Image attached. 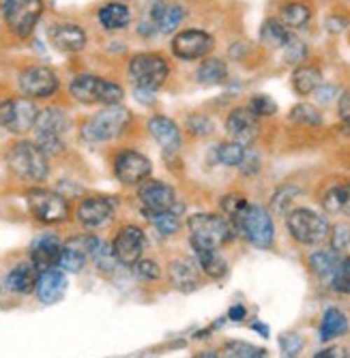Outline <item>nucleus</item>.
<instances>
[{
	"label": "nucleus",
	"mask_w": 350,
	"mask_h": 358,
	"mask_svg": "<svg viewBox=\"0 0 350 358\" xmlns=\"http://www.w3.org/2000/svg\"><path fill=\"white\" fill-rule=\"evenodd\" d=\"M189 227V243L192 247H209L221 249L232 243L237 236V227L228 217L213 215V213H198L187 221Z\"/></svg>",
	"instance_id": "f257e3e1"
},
{
	"label": "nucleus",
	"mask_w": 350,
	"mask_h": 358,
	"mask_svg": "<svg viewBox=\"0 0 350 358\" xmlns=\"http://www.w3.org/2000/svg\"><path fill=\"white\" fill-rule=\"evenodd\" d=\"M132 122V112L122 108L120 103L114 106H104L97 114H92L84 124H82V140L88 144H102L110 142L118 136L125 134V129Z\"/></svg>",
	"instance_id": "f03ea898"
},
{
	"label": "nucleus",
	"mask_w": 350,
	"mask_h": 358,
	"mask_svg": "<svg viewBox=\"0 0 350 358\" xmlns=\"http://www.w3.org/2000/svg\"><path fill=\"white\" fill-rule=\"evenodd\" d=\"M9 170L26 182H41L50 174L48 155L37 146V142H15L7 152Z\"/></svg>",
	"instance_id": "7ed1b4c3"
},
{
	"label": "nucleus",
	"mask_w": 350,
	"mask_h": 358,
	"mask_svg": "<svg viewBox=\"0 0 350 358\" xmlns=\"http://www.w3.org/2000/svg\"><path fill=\"white\" fill-rule=\"evenodd\" d=\"M69 94L84 106H114L122 101L125 90L112 80L80 73L69 82Z\"/></svg>",
	"instance_id": "20e7f679"
},
{
	"label": "nucleus",
	"mask_w": 350,
	"mask_h": 358,
	"mask_svg": "<svg viewBox=\"0 0 350 358\" xmlns=\"http://www.w3.org/2000/svg\"><path fill=\"white\" fill-rule=\"evenodd\" d=\"M127 76H130V82L136 90L155 92L166 84L170 76V62L162 54L142 52L132 56L127 62Z\"/></svg>",
	"instance_id": "39448f33"
},
{
	"label": "nucleus",
	"mask_w": 350,
	"mask_h": 358,
	"mask_svg": "<svg viewBox=\"0 0 350 358\" xmlns=\"http://www.w3.org/2000/svg\"><path fill=\"white\" fill-rule=\"evenodd\" d=\"M237 232H241L253 247L269 249L275 238V225L267 208L258 204H247L243 213L234 219Z\"/></svg>",
	"instance_id": "423d86ee"
},
{
	"label": "nucleus",
	"mask_w": 350,
	"mask_h": 358,
	"mask_svg": "<svg viewBox=\"0 0 350 358\" xmlns=\"http://www.w3.org/2000/svg\"><path fill=\"white\" fill-rule=\"evenodd\" d=\"M286 227H288L290 236L297 243L307 245V247L325 243L331 232L327 217L318 215L309 208H297L286 215Z\"/></svg>",
	"instance_id": "0eeeda50"
},
{
	"label": "nucleus",
	"mask_w": 350,
	"mask_h": 358,
	"mask_svg": "<svg viewBox=\"0 0 350 358\" xmlns=\"http://www.w3.org/2000/svg\"><path fill=\"white\" fill-rule=\"evenodd\" d=\"M26 206L30 215L46 225H56L69 219L67 198L50 189H30L26 195Z\"/></svg>",
	"instance_id": "6e6552de"
},
{
	"label": "nucleus",
	"mask_w": 350,
	"mask_h": 358,
	"mask_svg": "<svg viewBox=\"0 0 350 358\" xmlns=\"http://www.w3.org/2000/svg\"><path fill=\"white\" fill-rule=\"evenodd\" d=\"M39 108L28 96H11L0 101V127L13 136H24L35 127Z\"/></svg>",
	"instance_id": "1a4fd4ad"
},
{
	"label": "nucleus",
	"mask_w": 350,
	"mask_h": 358,
	"mask_svg": "<svg viewBox=\"0 0 350 358\" xmlns=\"http://www.w3.org/2000/svg\"><path fill=\"white\" fill-rule=\"evenodd\" d=\"M18 86L28 99H48L58 90V76L46 64H33V67H26L20 73Z\"/></svg>",
	"instance_id": "9d476101"
},
{
	"label": "nucleus",
	"mask_w": 350,
	"mask_h": 358,
	"mask_svg": "<svg viewBox=\"0 0 350 358\" xmlns=\"http://www.w3.org/2000/svg\"><path fill=\"white\" fill-rule=\"evenodd\" d=\"M170 48L178 60H200L213 52L215 39L209 35L206 30L187 28V30L176 32V35L172 37Z\"/></svg>",
	"instance_id": "9b49d317"
},
{
	"label": "nucleus",
	"mask_w": 350,
	"mask_h": 358,
	"mask_svg": "<svg viewBox=\"0 0 350 358\" xmlns=\"http://www.w3.org/2000/svg\"><path fill=\"white\" fill-rule=\"evenodd\" d=\"M146 249V234L138 225H122L112 241V251L122 266H134Z\"/></svg>",
	"instance_id": "f8f14e48"
},
{
	"label": "nucleus",
	"mask_w": 350,
	"mask_h": 358,
	"mask_svg": "<svg viewBox=\"0 0 350 358\" xmlns=\"http://www.w3.org/2000/svg\"><path fill=\"white\" fill-rule=\"evenodd\" d=\"M150 172H153L150 159L138 150H122L114 157V176L118 178V182L127 187L140 185L150 176Z\"/></svg>",
	"instance_id": "ddd939ff"
},
{
	"label": "nucleus",
	"mask_w": 350,
	"mask_h": 358,
	"mask_svg": "<svg viewBox=\"0 0 350 358\" xmlns=\"http://www.w3.org/2000/svg\"><path fill=\"white\" fill-rule=\"evenodd\" d=\"M43 11H46L43 0H20V3L5 15V22L15 37L28 39L33 35V30L37 22L41 20Z\"/></svg>",
	"instance_id": "4468645a"
},
{
	"label": "nucleus",
	"mask_w": 350,
	"mask_h": 358,
	"mask_svg": "<svg viewBox=\"0 0 350 358\" xmlns=\"http://www.w3.org/2000/svg\"><path fill=\"white\" fill-rule=\"evenodd\" d=\"M76 219L86 230H99L114 219V202L99 195L84 198L76 208Z\"/></svg>",
	"instance_id": "2eb2a0df"
},
{
	"label": "nucleus",
	"mask_w": 350,
	"mask_h": 358,
	"mask_svg": "<svg viewBox=\"0 0 350 358\" xmlns=\"http://www.w3.org/2000/svg\"><path fill=\"white\" fill-rule=\"evenodd\" d=\"M138 200L142 204V210H168V208H181L176 193L170 185L162 180H142L138 187Z\"/></svg>",
	"instance_id": "dca6fc26"
},
{
	"label": "nucleus",
	"mask_w": 350,
	"mask_h": 358,
	"mask_svg": "<svg viewBox=\"0 0 350 358\" xmlns=\"http://www.w3.org/2000/svg\"><path fill=\"white\" fill-rule=\"evenodd\" d=\"M48 39L54 45V50L62 54H78L86 48V30L80 24L74 22H58L52 24L48 30Z\"/></svg>",
	"instance_id": "f3484780"
},
{
	"label": "nucleus",
	"mask_w": 350,
	"mask_h": 358,
	"mask_svg": "<svg viewBox=\"0 0 350 358\" xmlns=\"http://www.w3.org/2000/svg\"><path fill=\"white\" fill-rule=\"evenodd\" d=\"M226 131L232 142L249 146L260 136V122L258 116L251 114L249 108H234L226 120Z\"/></svg>",
	"instance_id": "a211bd4d"
},
{
	"label": "nucleus",
	"mask_w": 350,
	"mask_h": 358,
	"mask_svg": "<svg viewBox=\"0 0 350 358\" xmlns=\"http://www.w3.org/2000/svg\"><path fill=\"white\" fill-rule=\"evenodd\" d=\"M185 15H187L185 7L178 3H170V0H153L148 9V17L153 20L157 32H162V35H172V32H176Z\"/></svg>",
	"instance_id": "6ab92c4d"
},
{
	"label": "nucleus",
	"mask_w": 350,
	"mask_h": 358,
	"mask_svg": "<svg viewBox=\"0 0 350 358\" xmlns=\"http://www.w3.org/2000/svg\"><path fill=\"white\" fill-rule=\"evenodd\" d=\"M90 243H92V236H88V234L74 236L67 243H62L58 268L67 271V273H80L90 259Z\"/></svg>",
	"instance_id": "aec40b11"
},
{
	"label": "nucleus",
	"mask_w": 350,
	"mask_h": 358,
	"mask_svg": "<svg viewBox=\"0 0 350 358\" xmlns=\"http://www.w3.org/2000/svg\"><path fill=\"white\" fill-rule=\"evenodd\" d=\"M60 251H62V241L56 234L46 232L30 245V262L39 268V273L48 268H56L60 259Z\"/></svg>",
	"instance_id": "412c9836"
},
{
	"label": "nucleus",
	"mask_w": 350,
	"mask_h": 358,
	"mask_svg": "<svg viewBox=\"0 0 350 358\" xmlns=\"http://www.w3.org/2000/svg\"><path fill=\"white\" fill-rule=\"evenodd\" d=\"M148 134L153 136V140L164 148L166 155H176L181 148V129L178 124L168 118V116H153L146 122Z\"/></svg>",
	"instance_id": "4be33fe9"
},
{
	"label": "nucleus",
	"mask_w": 350,
	"mask_h": 358,
	"mask_svg": "<svg viewBox=\"0 0 350 358\" xmlns=\"http://www.w3.org/2000/svg\"><path fill=\"white\" fill-rule=\"evenodd\" d=\"M170 283L181 292H194L200 287V266L196 259L176 257L168 266Z\"/></svg>",
	"instance_id": "5701e85b"
},
{
	"label": "nucleus",
	"mask_w": 350,
	"mask_h": 358,
	"mask_svg": "<svg viewBox=\"0 0 350 358\" xmlns=\"http://www.w3.org/2000/svg\"><path fill=\"white\" fill-rule=\"evenodd\" d=\"M65 292H67V277L62 271L48 268V271L39 273V279L35 285V294H37L39 303L54 305L65 296Z\"/></svg>",
	"instance_id": "b1692460"
},
{
	"label": "nucleus",
	"mask_w": 350,
	"mask_h": 358,
	"mask_svg": "<svg viewBox=\"0 0 350 358\" xmlns=\"http://www.w3.org/2000/svg\"><path fill=\"white\" fill-rule=\"evenodd\" d=\"M37 279L39 268L33 262H22L15 268H11V273L5 277V285L13 294H30V292H35Z\"/></svg>",
	"instance_id": "393cba45"
},
{
	"label": "nucleus",
	"mask_w": 350,
	"mask_h": 358,
	"mask_svg": "<svg viewBox=\"0 0 350 358\" xmlns=\"http://www.w3.org/2000/svg\"><path fill=\"white\" fill-rule=\"evenodd\" d=\"M33 129L37 136H60L62 138L69 129V118L60 108H46V110H39Z\"/></svg>",
	"instance_id": "a878e982"
},
{
	"label": "nucleus",
	"mask_w": 350,
	"mask_h": 358,
	"mask_svg": "<svg viewBox=\"0 0 350 358\" xmlns=\"http://www.w3.org/2000/svg\"><path fill=\"white\" fill-rule=\"evenodd\" d=\"M97 20L106 30L116 32V30H125L127 26L132 24L134 13H132V7L127 3H118V0H114V3L104 5L97 11Z\"/></svg>",
	"instance_id": "bb28decb"
},
{
	"label": "nucleus",
	"mask_w": 350,
	"mask_h": 358,
	"mask_svg": "<svg viewBox=\"0 0 350 358\" xmlns=\"http://www.w3.org/2000/svg\"><path fill=\"white\" fill-rule=\"evenodd\" d=\"M196 251V262L200 271L211 277V279H221L228 273V262L226 257L219 253V249H209V247H194Z\"/></svg>",
	"instance_id": "cd10ccee"
},
{
	"label": "nucleus",
	"mask_w": 350,
	"mask_h": 358,
	"mask_svg": "<svg viewBox=\"0 0 350 358\" xmlns=\"http://www.w3.org/2000/svg\"><path fill=\"white\" fill-rule=\"evenodd\" d=\"M323 208L329 215L350 217V182H340L329 187L323 195Z\"/></svg>",
	"instance_id": "c85d7f7f"
},
{
	"label": "nucleus",
	"mask_w": 350,
	"mask_h": 358,
	"mask_svg": "<svg viewBox=\"0 0 350 358\" xmlns=\"http://www.w3.org/2000/svg\"><path fill=\"white\" fill-rule=\"evenodd\" d=\"M146 219L162 236H174L181 230V208L168 210H144Z\"/></svg>",
	"instance_id": "c756f323"
},
{
	"label": "nucleus",
	"mask_w": 350,
	"mask_h": 358,
	"mask_svg": "<svg viewBox=\"0 0 350 358\" xmlns=\"http://www.w3.org/2000/svg\"><path fill=\"white\" fill-rule=\"evenodd\" d=\"M321 84H323V71L314 67V64H301L293 73V88L301 96L312 94Z\"/></svg>",
	"instance_id": "7c9ffc66"
},
{
	"label": "nucleus",
	"mask_w": 350,
	"mask_h": 358,
	"mask_svg": "<svg viewBox=\"0 0 350 358\" xmlns=\"http://www.w3.org/2000/svg\"><path fill=\"white\" fill-rule=\"evenodd\" d=\"M196 80L204 86L224 84L228 80V64L221 58H206L196 71Z\"/></svg>",
	"instance_id": "2f4dec72"
},
{
	"label": "nucleus",
	"mask_w": 350,
	"mask_h": 358,
	"mask_svg": "<svg viewBox=\"0 0 350 358\" xmlns=\"http://www.w3.org/2000/svg\"><path fill=\"white\" fill-rule=\"evenodd\" d=\"M90 262L94 264V268L102 273H112L114 266L118 264V259L112 251V243H106L97 236H92L90 243Z\"/></svg>",
	"instance_id": "473e14b6"
},
{
	"label": "nucleus",
	"mask_w": 350,
	"mask_h": 358,
	"mask_svg": "<svg viewBox=\"0 0 350 358\" xmlns=\"http://www.w3.org/2000/svg\"><path fill=\"white\" fill-rule=\"evenodd\" d=\"M277 20L288 30H299V28L307 26V22L312 20V7L305 3H288L281 7Z\"/></svg>",
	"instance_id": "72a5a7b5"
},
{
	"label": "nucleus",
	"mask_w": 350,
	"mask_h": 358,
	"mask_svg": "<svg viewBox=\"0 0 350 358\" xmlns=\"http://www.w3.org/2000/svg\"><path fill=\"white\" fill-rule=\"evenodd\" d=\"M348 333V317L340 309H327L321 322V339L331 341Z\"/></svg>",
	"instance_id": "f704fd0d"
},
{
	"label": "nucleus",
	"mask_w": 350,
	"mask_h": 358,
	"mask_svg": "<svg viewBox=\"0 0 350 358\" xmlns=\"http://www.w3.org/2000/svg\"><path fill=\"white\" fill-rule=\"evenodd\" d=\"M293 39L290 30L286 28L279 20H267L260 28V41L273 50H279L284 48L286 43H288Z\"/></svg>",
	"instance_id": "c9c22d12"
},
{
	"label": "nucleus",
	"mask_w": 350,
	"mask_h": 358,
	"mask_svg": "<svg viewBox=\"0 0 350 358\" xmlns=\"http://www.w3.org/2000/svg\"><path fill=\"white\" fill-rule=\"evenodd\" d=\"M337 262H340V255L333 249L331 251H314L309 255V268L323 279H329L333 275Z\"/></svg>",
	"instance_id": "e433bc0d"
},
{
	"label": "nucleus",
	"mask_w": 350,
	"mask_h": 358,
	"mask_svg": "<svg viewBox=\"0 0 350 358\" xmlns=\"http://www.w3.org/2000/svg\"><path fill=\"white\" fill-rule=\"evenodd\" d=\"M243 155H245V146L239 142H224L215 148V159L226 168H239Z\"/></svg>",
	"instance_id": "4c0bfd02"
},
{
	"label": "nucleus",
	"mask_w": 350,
	"mask_h": 358,
	"mask_svg": "<svg viewBox=\"0 0 350 358\" xmlns=\"http://www.w3.org/2000/svg\"><path fill=\"white\" fill-rule=\"evenodd\" d=\"M331 287L340 294H350V257H340V262L329 277Z\"/></svg>",
	"instance_id": "58836bf2"
},
{
	"label": "nucleus",
	"mask_w": 350,
	"mask_h": 358,
	"mask_svg": "<svg viewBox=\"0 0 350 358\" xmlns=\"http://www.w3.org/2000/svg\"><path fill=\"white\" fill-rule=\"evenodd\" d=\"M290 120L299 122V124H307V127H318L323 124V116L314 106L309 103H299L290 110Z\"/></svg>",
	"instance_id": "ea45409f"
},
{
	"label": "nucleus",
	"mask_w": 350,
	"mask_h": 358,
	"mask_svg": "<svg viewBox=\"0 0 350 358\" xmlns=\"http://www.w3.org/2000/svg\"><path fill=\"white\" fill-rule=\"evenodd\" d=\"M224 352H226V356H232V358H262V356H267V350L245 343V341H230V343H226Z\"/></svg>",
	"instance_id": "a19ab883"
},
{
	"label": "nucleus",
	"mask_w": 350,
	"mask_h": 358,
	"mask_svg": "<svg viewBox=\"0 0 350 358\" xmlns=\"http://www.w3.org/2000/svg\"><path fill=\"white\" fill-rule=\"evenodd\" d=\"M299 195V189L297 187H290V185H286L281 189L275 191L273 195V200H271V208L279 215H286V210H288L295 202V198Z\"/></svg>",
	"instance_id": "79ce46f5"
},
{
	"label": "nucleus",
	"mask_w": 350,
	"mask_h": 358,
	"mask_svg": "<svg viewBox=\"0 0 350 358\" xmlns=\"http://www.w3.org/2000/svg\"><path fill=\"white\" fill-rule=\"evenodd\" d=\"M187 131L196 136V138H206L215 131V124L209 116L204 114H194L187 118Z\"/></svg>",
	"instance_id": "37998d69"
},
{
	"label": "nucleus",
	"mask_w": 350,
	"mask_h": 358,
	"mask_svg": "<svg viewBox=\"0 0 350 358\" xmlns=\"http://www.w3.org/2000/svg\"><path fill=\"white\" fill-rule=\"evenodd\" d=\"M247 108H249L251 114H256L258 118L273 116L277 112V103L271 99V96H267V94H253L251 99H249V103H247Z\"/></svg>",
	"instance_id": "c03bdc74"
},
{
	"label": "nucleus",
	"mask_w": 350,
	"mask_h": 358,
	"mask_svg": "<svg viewBox=\"0 0 350 358\" xmlns=\"http://www.w3.org/2000/svg\"><path fill=\"white\" fill-rule=\"evenodd\" d=\"M136 277L142 279V281H157L159 277H162V268H159V264L155 262V259H138V262L132 266Z\"/></svg>",
	"instance_id": "a18cd8bd"
},
{
	"label": "nucleus",
	"mask_w": 350,
	"mask_h": 358,
	"mask_svg": "<svg viewBox=\"0 0 350 358\" xmlns=\"http://www.w3.org/2000/svg\"><path fill=\"white\" fill-rule=\"evenodd\" d=\"M329 238H331V249L333 251H344L350 247V223H337L331 227L329 232Z\"/></svg>",
	"instance_id": "49530a36"
},
{
	"label": "nucleus",
	"mask_w": 350,
	"mask_h": 358,
	"mask_svg": "<svg viewBox=\"0 0 350 358\" xmlns=\"http://www.w3.org/2000/svg\"><path fill=\"white\" fill-rule=\"evenodd\" d=\"M281 50H284V60L288 62V64H299V62H303L305 56H307L305 43H301V41H297V39H290Z\"/></svg>",
	"instance_id": "de8ad7c7"
},
{
	"label": "nucleus",
	"mask_w": 350,
	"mask_h": 358,
	"mask_svg": "<svg viewBox=\"0 0 350 358\" xmlns=\"http://www.w3.org/2000/svg\"><path fill=\"white\" fill-rule=\"evenodd\" d=\"M249 202L243 198V195H226V198L224 200H221V208H224V213L228 215V219L234 223V219L243 213V208L247 206Z\"/></svg>",
	"instance_id": "09e8293b"
},
{
	"label": "nucleus",
	"mask_w": 350,
	"mask_h": 358,
	"mask_svg": "<svg viewBox=\"0 0 350 358\" xmlns=\"http://www.w3.org/2000/svg\"><path fill=\"white\" fill-rule=\"evenodd\" d=\"M37 146L48 155V157H56L65 150V142H62L60 136H37Z\"/></svg>",
	"instance_id": "8fccbe9b"
},
{
	"label": "nucleus",
	"mask_w": 350,
	"mask_h": 358,
	"mask_svg": "<svg viewBox=\"0 0 350 358\" xmlns=\"http://www.w3.org/2000/svg\"><path fill=\"white\" fill-rule=\"evenodd\" d=\"M279 348L286 356H297L303 350V339L295 333H284L279 337Z\"/></svg>",
	"instance_id": "3c124183"
},
{
	"label": "nucleus",
	"mask_w": 350,
	"mask_h": 358,
	"mask_svg": "<svg viewBox=\"0 0 350 358\" xmlns=\"http://www.w3.org/2000/svg\"><path fill=\"white\" fill-rule=\"evenodd\" d=\"M239 168H241V172H243V174H256V172L260 170V157H258V152L245 150L243 161L239 164Z\"/></svg>",
	"instance_id": "603ef678"
},
{
	"label": "nucleus",
	"mask_w": 350,
	"mask_h": 358,
	"mask_svg": "<svg viewBox=\"0 0 350 358\" xmlns=\"http://www.w3.org/2000/svg\"><path fill=\"white\" fill-rule=\"evenodd\" d=\"M314 94H316V99H318V103H331L335 96L340 94V88L337 86H318L316 90H314Z\"/></svg>",
	"instance_id": "864d4df0"
},
{
	"label": "nucleus",
	"mask_w": 350,
	"mask_h": 358,
	"mask_svg": "<svg viewBox=\"0 0 350 358\" xmlns=\"http://www.w3.org/2000/svg\"><path fill=\"white\" fill-rule=\"evenodd\" d=\"M340 116L342 120H350V90L340 96Z\"/></svg>",
	"instance_id": "5fc2aeb1"
},
{
	"label": "nucleus",
	"mask_w": 350,
	"mask_h": 358,
	"mask_svg": "<svg viewBox=\"0 0 350 358\" xmlns=\"http://www.w3.org/2000/svg\"><path fill=\"white\" fill-rule=\"evenodd\" d=\"M348 26V20H344V17H331V20H327V28L331 30V32H340V30H344Z\"/></svg>",
	"instance_id": "6e6d98bb"
},
{
	"label": "nucleus",
	"mask_w": 350,
	"mask_h": 358,
	"mask_svg": "<svg viewBox=\"0 0 350 358\" xmlns=\"http://www.w3.org/2000/svg\"><path fill=\"white\" fill-rule=\"evenodd\" d=\"M230 320H234V322H241L243 317H245V307L243 305H234L232 309H230Z\"/></svg>",
	"instance_id": "4d7b16f0"
},
{
	"label": "nucleus",
	"mask_w": 350,
	"mask_h": 358,
	"mask_svg": "<svg viewBox=\"0 0 350 358\" xmlns=\"http://www.w3.org/2000/svg\"><path fill=\"white\" fill-rule=\"evenodd\" d=\"M340 134L346 136V138H350V120H342V124H340Z\"/></svg>",
	"instance_id": "13d9d810"
},
{
	"label": "nucleus",
	"mask_w": 350,
	"mask_h": 358,
	"mask_svg": "<svg viewBox=\"0 0 350 358\" xmlns=\"http://www.w3.org/2000/svg\"><path fill=\"white\" fill-rule=\"evenodd\" d=\"M18 3H20V0H5V5H3V15H7Z\"/></svg>",
	"instance_id": "bf43d9fd"
},
{
	"label": "nucleus",
	"mask_w": 350,
	"mask_h": 358,
	"mask_svg": "<svg viewBox=\"0 0 350 358\" xmlns=\"http://www.w3.org/2000/svg\"><path fill=\"white\" fill-rule=\"evenodd\" d=\"M316 356H342V350H337V348H331V350H325V352H318Z\"/></svg>",
	"instance_id": "052dcab7"
},
{
	"label": "nucleus",
	"mask_w": 350,
	"mask_h": 358,
	"mask_svg": "<svg viewBox=\"0 0 350 358\" xmlns=\"http://www.w3.org/2000/svg\"><path fill=\"white\" fill-rule=\"evenodd\" d=\"M253 331H260L265 337H269V329H267V327H262V324H253Z\"/></svg>",
	"instance_id": "680f3d73"
}]
</instances>
